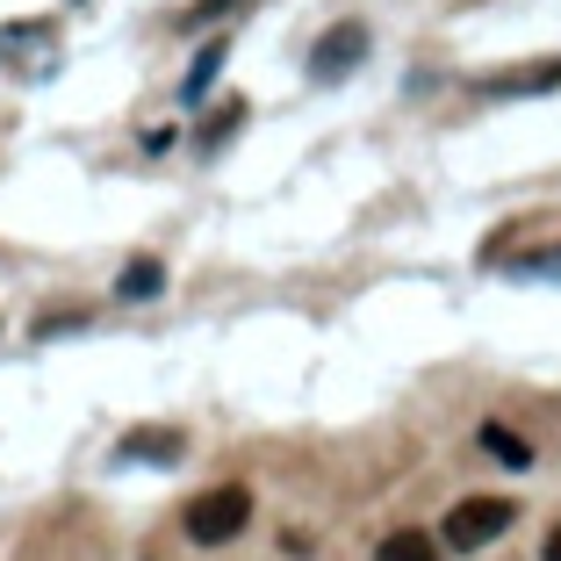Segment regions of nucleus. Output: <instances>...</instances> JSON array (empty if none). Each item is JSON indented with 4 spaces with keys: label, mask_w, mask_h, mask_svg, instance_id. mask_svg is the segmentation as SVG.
I'll return each mask as SVG.
<instances>
[{
    "label": "nucleus",
    "mask_w": 561,
    "mask_h": 561,
    "mask_svg": "<svg viewBox=\"0 0 561 561\" xmlns=\"http://www.w3.org/2000/svg\"><path fill=\"white\" fill-rule=\"evenodd\" d=\"M245 518H252V490H245V482H224V490H202L195 504H187L181 526H187L195 547H224V540L245 533Z\"/></svg>",
    "instance_id": "1"
},
{
    "label": "nucleus",
    "mask_w": 561,
    "mask_h": 561,
    "mask_svg": "<svg viewBox=\"0 0 561 561\" xmlns=\"http://www.w3.org/2000/svg\"><path fill=\"white\" fill-rule=\"evenodd\" d=\"M512 526H518V504H512V496H468V504H454V512H446V533H439V540L454 547V554H476V547L504 540Z\"/></svg>",
    "instance_id": "2"
},
{
    "label": "nucleus",
    "mask_w": 561,
    "mask_h": 561,
    "mask_svg": "<svg viewBox=\"0 0 561 561\" xmlns=\"http://www.w3.org/2000/svg\"><path fill=\"white\" fill-rule=\"evenodd\" d=\"M360 58H367V22H339V30H324L317 36V50H310V80H346V72H360Z\"/></svg>",
    "instance_id": "3"
},
{
    "label": "nucleus",
    "mask_w": 561,
    "mask_h": 561,
    "mask_svg": "<svg viewBox=\"0 0 561 561\" xmlns=\"http://www.w3.org/2000/svg\"><path fill=\"white\" fill-rule=\"evenodd\" d=\"M547 87H561V58H533V66L482 72L476 94H482V101H512V94H547Z\"/></svg>",
    "instance_id": "4"
},
{
    "label": "nucleus",
    "mask_w": 561,
    "mask_h": 561,
    "mask_svg": "<svg viewBox=\"0 0 561 561\" xmlns=\"http://www.w3.org/2000/svg\"><path fill=\"white\" fill-rule=\"evenodd\" d=\"M181 432L173 425H137V432H123V461H181Z\"/></svg>",
    "instance_id": "5"
},
{
    "label": "nucleus",
    "mask_w": 561,
    "mask_h": 561,
    "mask_svg": "<svg viewBox=\"0 0 561 561\" xmlns=\"http://www.w3.org/2000/svg\"><path fill=\"white\" fill-rule=\"evenodd\" d=\"M238 123H245V101L224 94V108H209V123L195 130V151H202V159H216V151H224V137H238Z\"/></svg>",
    "instance_id": "6"
},
{
    "label": "nucleus",
    "mask_w": 561,
    "mask_h": 561,
    "mask_svg": "<svg viewBox=\"0 0 561 561\" xmlns=\"http://www.w3.org/2000/svg\"><path fill=\"white\" fill-rule=\"evenodd\" d=\"M159 288H165V266L151 260V252H137V260L123 266V280H116V296H123V302H151Z\"/></svg>",
    "instance_id": "7"
},
{
    "label": "nucleus",
    "mask_w": 561,
    "mask_h": 561,
    "mask_svg": "<svg viewBox=\"0 0 561 561\" xmlns=\"http://www.w3.org/2000/svg\"><path fill=\"white\" fill-rule=\"evenodd\" d=\"M375 561H439V540H425V533H389V540H381V554Z\"/></svg>",
    "instance_id": "8"
},
{
    "label": "nucleus",
    "mask_w": 561,
    "mask_h": 561,
    "mask_svg": "<svg viewBox=\"0 0 561 561\" xmlns=\"http://www.w3.org/2000/svg\"><path fill=\"white\" fill-rule=\"evenodd\" d=\"M482 446H490L504 468H533V446L518 439V432H504V425H482Z\"/></svg>",
    "instance_id": "9"
},
{
    "label": "nucleus",
    "mask_w": 561,
    "mask_h": 561,
    "mask_svg": "<svg viewBox=\"0 0 561 561\" xmlns=\"http://www.w3.org/2000/svg\"><path fill=\"white\" fill-rule=\"evenodd\" d=\"M224 50L231 44H202V58H195V72H187V94H202V87L216 80V72H224Z\"/></svg>",
    "instance_id": "10"
},
{
    "label": "nucleus",
    "mask_w": 561,
    "mask_h": 561,
    "mask_svg": "<svg viewBox=\"0 0 561 561\" xmlns=\"http://www.w3.org/2000/svg\"><path fill=\"white\" fill-rule=\"evenodd\" d=\"M540 561H561V526L547 533V547H540Z\"/></svg>",
    "instance_id": "11"
}]
</instances>
